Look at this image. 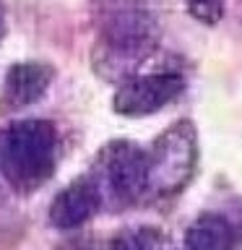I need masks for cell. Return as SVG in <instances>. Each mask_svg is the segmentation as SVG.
Instances as JSON below:
<instances>
[{
	"mask_svg": "<svg viewBox=\"0 0 242 250\" xmlns=\"http://www.w3.org/2000/svg\"><path fill=\"white\" fill-rule=\"evenodd\" d=\"M58 133L47 120H21L0 130V172L13 190L31 193L52 177Z\"/></svg>",
	"mask_w": 242,
	"mask_h": 250,
	"instance_id": "6da1fadb",
	"label": "cell"
},
{
	"mask_svg": "<svg viewBox=\"0 0 242 250\" xmlns=\"http://www.w3.org/2000/svg\"><path fill=\"white\" fill-rule=\"evenodd\" d=\"M185 3L193 19H198L201 23H208V26H214L224 13V0H185Z\"/></svg>",
	"mask_w": 242,
	"mask_h": 250,
	"instance_id": "9c48e42d",
	"label": "cell"
},
{
	"mask_svg": "<svg viewBox=\"0 0 242 250\" xmlns=\"http://www.w3.org/2000/svg\"><path fill=\"white\" fill-rule=\"evenodd\" d=\"M198 136L193 123L180 120L146 148V195H172L182 190L195 172Z\"/></svg>",
	"mask_w": 242,
	"mask_h": 250,
	"instance_id": "7a4b0ae2",
	"label": "cell"
},
{
	"mask_svg": "<svg viewBox=\"0 0 242 250\" xmlns=\"http://www.w3.org/2000/svg\"><path fill=\"white\" fill-rule=\"evenodd\" d=\"M182 76L177 73H148L128 78L120 89L115 91L112 107L115 112L125 117H143L154 115L169 102H175L182 94Z\"/></svg>",
	"mask_w": 242,
	"mask_h": 250,
	"instance_id": "277c9868",
	"label": "cell"
},
{
	"mask_svg": "<svg viewBox=\"0 0 242 250\" xmlns=\"http://www.w3.org/2000/svg\"><path fill=\"white\" fill-rule=\"evenodd\" d=\"M89 180L101 203L128 206L146 195V151L130 141H112L99 151Z\"/></svg>",
	"mask_w": 242,
	"mask_h": 250,
	"instance_id": "3957f363",
	"label": "cell"
},
{
	"mask_svg": "<svg viewBox=\"0 0 242 250\" xmlns=\"http://www.w3.org/2000/svg\"><path fill=\"white\" fill-rule=\"evenodd\" d=\"M52 81V68L44 62H16L5 76L3 102L8 109L29 107L47 91Z\"/></svg>",
	"mask_w": 242,
	"mask_h": 250,
	"instance_id": "8992f818",
	"label": "cell"
},
{
	"mask_svg": "<svg viewBox=\"0 0 242 250\" xmlns=\"http://www.w3.org/2000/svg\"><path fill=\"white\" fill-rule=\"evenodd\" d=\"M234 227L222 214H203L187 227L182 250H232Z\"/></svg>",
	"mask_w": 242,
	"mask_h": 250,
	"instance_id": "52a82bcc",
	"label": "cell"
},
{
	"mask_svg": "<svg viewBox=\"0 0 242 250\" xmlns=\"http://www.w3.org/2000/svg\"><path fill=\"white\" fill-rule=\"evenodd\" d=\"M101 208V198L97 185L89 177L73 180L68 188L55 195L50 206V219L58 229H76V227L86 224L89 219Z\"/></svg>",
	"mask_w": 242,
	"mask_h": 250,
	"instance_id": "5b68a950",
	"label": "cell"
},
{
	"mask_svg": "<svg viewBox=\"0 0 242 250\" xmlns=\"http://www.w3.org/2000/svg\"><path fill=\"white\" fill-rule=\"evenodd\" d=\"M112 250H175L159 227H130L112 240Z\"/></svg>",
	"mask_w": 242,
	"mask_h": 250,
	"instance_id": "ba28073f",
	"label": "cell"
},
{
	"mask_svg": "<svg viewBox=\"0 0 242 250\" xmlns=\"http://www.w3.org/2000/svg\"><path fill=\"white\" fill-rule=\"evenodd\" d=\"M5 8H3V3H0V42H3V37H5Z\"/></svg>",
	"mask_w": 242,
	"mask_h": 250,
	"instance_id": "30bf717a",
	"label": "cell"
}]
</instances>
